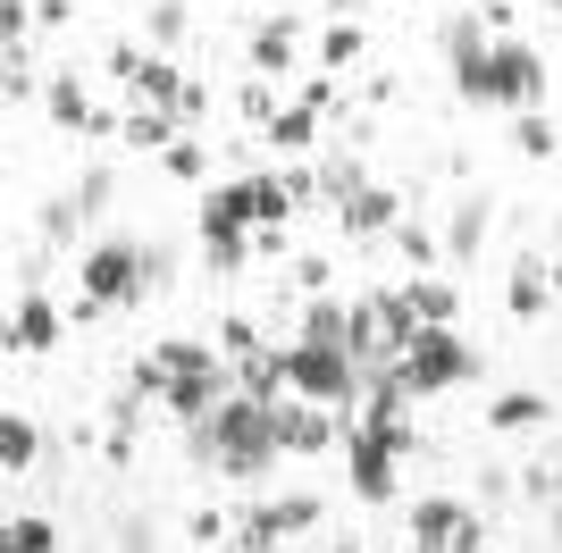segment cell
I'll return each instance as SVG.
<instances>
[{
    "instance_id": "obj_10",
    "label": "cell",
    "mask_w": 562,
    "mask_h": 553,
    "mask_svg": "<svg viewBox=\"0 0 562 553\" xmlns=\"http://www.w3.org/2000/svg\"><path fill=\"white\" fill-rule=\"evenodd\" d=\"M294 59H303V18L294 9H269V18L252 25V76H294Z\"/></svg>"
},
{
    "instance_id": "obj_19",
    "label": "cell",
    "mask_w": 562,
    "mask_h": 553,
    "mask_svg": "<svg viewBox=\"0 0 562 553\" xmlns=\"http://www.w3.org/2000/svg\"><path fill=\"white\" fill-rule=\"evenodd\" d=\"M260 143H269V151H285V160H303L311 143H319V110H303V101H285V110L269 117V126H260Z\"/></svg>"
},
{
    "instance_id": "obj_24",
    "label": "cell",
    "mask_w": 562,
    "mask_h": 553,
    "mask_svg": "<svg viewBox=\"0 0 562 553\" xmlns=\"http://www.w3.org/2000/svg\"><path fill=\"white\" fill-rule=\"evenodd\" d=\"M311 177H319V202H352V193L370 184V177H361V151H352V143H345V151H328Z\"/></svg>"
},
{
    "instance_id": "obj_39",
    "label": "cell",
    "mask_w": 562,
    "mask_h": 553,
    "mask_svg": "<svg viewBox=\"0 0 562 553\" xmlns=\"http://www.w3.org/2000/svg\"><path fill=\"white\" fill-rule=\"evenodd\" d=\"M260 352V327L252 319H218V361H252Z\"/></svg>"
},
{
    "instance_id": "obj_34",
    "label": "cell",
    "mask_w": 562,
    "mask_h": 553,
    "mask_svg": "<svg viewBox=\"0 0 562 553\" xmlns=\"http://www.w3.org/2000/svg\"><path fill=\"white\" fill-rule=\"evenodd\" d=\"M395 244H403V260H412V269H420V276L437 269V252H446V244H437V235H428L420 218H395Z\"/></svg>"
},
{
    "instance_id": "obj_1",
    "label": "cell",
    "mask_w": 562,
    "mask_h": 553,
    "mask_svg": "<svg viewBox=\"0 0 562 553\" xmlns=\"http://www.w3.org/2000/svg\"><path fill=\"white\" fill-rule=\"evenodd\" d=\"M193 461H211L218 478H260L269 461H278V437H269V403L252 394H227L211 419H193Z\"/></svg>"
},
{
    "instance_id": "obj_11",
    "label": "cell",
    "mask_w": 562,
    "mask_h": 553,
    "mask_svg": "<svg viewBox=\"0 0 562 553\" xmlns=\"http://www.w3.org/2000/svg\"><path fill=\"white\" fill-rule=\"evenodd\" d=\"M269 437H278V453H328L336 419L311 411V403H269Z\"/></svg>"
},
{
    "instance_id": "obj_17",
    "label": "cell",
    "mask_w": 562,
    "mask_h": 553,
    "mask_svg": "<svg viewBox=\"0 0 562 553\" xmlns=\"http://www.w3.org/2000/svg\"><path fill=\"white\" fill-rule=\"evenodd\" d=\"M202 227H260V193H252V177L211 184V193H202Z\"/></svg>"
},
{
    "instance_id": "obj_18",
    "label": "cell",
    "mask_w": 562,
    "mask_h": 553,
    "mask_svg": "<svg viewBox=\"0 0 562 553\" xmlns=\"http://www.w3.org/2000/svg\"><path fill=\"white\" fill-rule=\"evenodd\" d=\"M235 394H252V403H285V394H294V386H285V352L260 345L252 361H235Z\"/></svg>"
},
{
    "instance_id": "obj_50",
    "label": "cell",
    "mask_w": 562,
    "mask_h": 553,
    "mask_svg": "<svg viewBox=\"0 0 562 553\" xmlns=\"http://www.w3.org/2000/svg\"><path fill=\"white\" fill-rule=\"evenodd\" d=\"M554 294H562V260H554Z\"/></svg>"
},
{
    "instance_id": "obj_21",
    "label": "cell",
    "mask_w": 562,
    "mask_h": 553,
    "mask_svg": "<svg viewBox=\"0 0 562 553\" xmlns=\"http://www.w3.org/2000/svg\"><path fill=\"white\" fill-rule=\"evenodd\" d=\"M303 345H336V352H345V345H352V302L311 294V311H303Z\"/></svg>"
},
{
    "instance_id": "obj_43",
    "label": "cell",
    "mask_w": 562,
    "mask_h": 553,
    "mask_svg": "<svg viewBox=\"0 0 562 553\" xmlns=\"http://www.w3.org/2000/svg\"><path fill=\"white\" fill-rule=\"evenodd\" d=\"M294 101H303V110H319V117H328V110H336V76H311V84L294 92Z\"/></svg>"
},
{
    "instance_id": "obj_48",
    "label": "cell",
    "mask_w": 562,
    "mask_h": 553,
    "mask_svg": "<svg viewBox=\"0 0 562 553\" xmlns=\"http://www.w3.org/2000/svg\"><path fill=\"white\" fill-rule=\"evenodd\" d=\"M328 9H336V18H352V9H370V0H328Z\"/></svg>"
},
{
    "instance_id": "obj_5",
    "label": "cell",
    "mask_w": 562,
    "mask_h": 553,
    "mask_svg": "<svg viewBox=\"0 0 562 553\" xmlns=\"http://www.w3.org/2000/svg\"><path fill=\"white\" fill-rule=\"evenodd\" d=\"M336 444H345V453H352V495H361V504H395V444H386V437H370V428H361V419H336Z\"/></svg>"
},
{
    "instance_id": "obj_14",
    "label": "cell",
    "mask_w": 562,
    "mask_h": 553,
    "mask_svg": "<svg viewBox=\"0 0 562 553\" xmlns=\"http://www.w3.org/2000/svg\"><path fill=\"white\" fill-rule=\"evenodd\" d=\"M462 520H470L462 504H446V495H420V504H412V545H420V553H453Z\"/></svg>"
},
{
    "instance_id": "obj_23",
    "label": "cell",
    "mask_w": 562,
    "mask_h": 553,
    "mask_svg": "<svg viewBox=\"0 0 562 553\" xmlns=\"http://www.w3.org/2000/svg\"><path fill=\"white\" fill-rule=\"evenodd\" d=\"M403 302H412V319H420V327H453V302H462V294H453L446 276H412Z\"/></svg>"
},
{
    "instance_id": "obj_31",
    "label": "cell",
    "mask_w": 562,
    "mask_h": 553,
    "mask_svg": "<svg viewBox=\"0 0 562 553\" xmlns=\"http://www.w3.org/2000/svg\"><path fill=\"white\" fill-rule=\"evenodd\" d=\"M43 453V437H34V419H18V411H0V461L9 470H25V461Z\"/></svg>"
},
{
    "instance_id": "obj_29",
    "label": "cell",
    "mask_w": 562,
    "mask_h": 553,
    "mask_svg": "<svg viewBox=\"0 0 562 553\" xmlns=\"http://www.w3.org/2000/svg\"><path fill=\"white\" fill-rule=\"evenodd\" d=\"M513 151H520V160H554V151H562V143H554V117H546V110H520Z\"/></svg>"
},
{
    "instance_id": "obj_33",
    "label": "cell",
    "mask_w": 562,
    "mask_h": 553,
    "mask_svg": "<svg viewBox=\"0 0 562 553\" xmlns=\"http://www.w3.org/2000/svg\"><path fill=\"white\" fill-rule=\"evenodd\" d=\"M76 235H85V210H76V202H68V193H59V202H50V210H43V244H50V252H68Z\"/></svg>"
},
{
    "instance_id": "obj_52",
    "label": "cell",
    "mask_w": 562,
    "mask_h": 553,
    "mask_svg": "<svg viewBox=\"0 0 562 553\" xmlns=\"http://www.w3.org/2000/svg\"><path fill=\"white\" fill-rule=\"evenodd\" d=\"M554 9H562V0H554Z\"/></svg>"
},
{
    "instance_id": "obj_15",
    "label": "cell",
    "mask_w": 562,
    "mask_h": 553,
    "mask_svg": "<svg viewBox=\"0 0 562 553\" xmlns=\"http://www.w3.org/2000/svg\"><path fill=\"white\" fill-rule=\"evenodd\" d=\"M504 302H513V319H546V302H554V269H546L538 252L513 260V285H504Z\"/></svg>"
},
{
    "instance_id": "obj_37",
    "label": "cell",
    "mask_w": 562,
    "mask_h": 553,
    "mask_svg": "<svg viewBox=\"0 0 562 553\" xmlns=\"http://www.w3.org/2000/svg\"><path fill=\"white\" fill-rule=\"evenodd\" d=\"M186 25H193V9H186V0H151V43H186Z\"/></svg>"
},
{
    "instance_id": "obj_41",
    "label": "cell",
    "mask_w": 562,
    "mask_h": 553,
    "mask_svg": "<svg viewBox=\"0 0 562 553\" xmlns=\"http://www.w3.org/2000/svg\"><path fill=\"white\" fill-rule=\"evenodd\" d=\"M143 294H151V285H168V276H177V252H168V244H143Z\"/></svg>"
},
{
    "instance_id": "obj_25",
    "label": "cell",
    "mask_w": 562,
    "mask_h": 553,
    "mask_svg": "<svg viewBox=\"0 0 562 553\" xmlns=\"http://www.w3.org/2000/svg\"><path fill=\"white\" fill-rule=\"evenodd\" d=\"M546 411H554V403H546V394L513 386V394H495V403H487V428H504V437H513V428H538Z\"/></svg>"
},
{
    "instance_id": "obj_13",
    "label": "cell",
    "mask_w": 562,
    "mask_h": 553,
    "mask_svg": "<svg viewBox=\"0 0 562 553\" xmlns=\"http://www.w3.org/2000/svg\"><path fill=\"white\" fill-rule=\"evenodd\" d=\"M43 110L59 117L68 135H117V117H110V110H93V101H85V84H76V76H50V84H43Z\"/></svg>"
},
{
    "instance_id": "obj_9",
    "label": "cell",
    "mask_w": 562,
    "mask_h": 553,
    "mask_svg": "<svg viewBox=\"0 0 562 553\" xmlns=\"http://www.w3.org/2000/svg\"><path fill=\"white\" fill-rule=\"evenodd\" d=\"M446 59H453V92H462L470 110H487V18L479 9L446 18Z\"/></svg>"
},
{
    "instance_id": "obj_35",
    "label": "cell",
    "mask_w": 562,
    "mask_h": 553,
    "mask_svg": "<svg viewBox=\"0 0 562 553\" xmlns=\"http://www.w3.org/2000/svg\"><path fill=\"white\" fill-rule=\"evenodd\" d=\"M0 545H9V553H50L59 529H50V520H0Z\"/></svg>"
},
{
    "instance_id": "obj_28",
    "label": "cell",
    "mask_w": 562,
    "mask_h": 553,
    "mask_svg": "<svg viewBox=\"0 0 562 553\" xmlns=\"http://www.w3.org/2000/svg\"><path fill=\"white\" fill-rule=\"evenodd\" d=\"M202 252H211V269H218V276L244 269V260H252V227H202Z\"/></svg>"
},
{
    "instance_id": "obj_26",
    "label": "cell",
    "mask_w": 562,
    "mask_h": 553,
    "mask_svg": "<svg viewBox=\"0 0 562 553\" xmlns=\"http://www.w3.org/2000/svg\"><path fill=\"white\" fill-rule=\"evenodd\" d=\"M186 135L168 110H135V117H117V143H135V151H168V143Z\"/></svg>"
},
{
    "instance_id": "obj_36",
    "label": "cell",
    "mask_w": 562,
    "mask_h": 553,
    "mask_svg": "<svg viewBox=\"0 0 562 553\" xmlns=\"http://www.w3.org/2000/svg\"><path fill=\"white\" fill-rule=\"evenodd\" d=\"M269 520H278V537L319 529V495H285V504H269Z\"/></svg>"
},
{
    "instance_id": "obj_3",
    "label": "cell",
    "mask_w": 562,
    "mask_h": 553,
    "mask_svg": "<svg viewBox=\"0 0 562 553\" xmlns=\"http://www.w3.org/2000/svg\"><path fill=\"white\" fill-rule=\"evenodd\" d=\"M285 386L303 394V403H361L378 386V369H361L336 345H285Z\"/></svg>"
},
{
    "instance_id": "obj_2",
    "label": "cell",
    "mask_w": 562,
    "mask_h": 553,
    "mask_svg": "<svg viewBox=\"0 0 562 553\" xmlns=\"http://www.w3.org/2000/svg\"><path fill=\"white\" fill-rule=\"evenodd\" d=\"M470 369H479V352H470L453 327H420V336L403 345V361L386 369V386L412 403V394H446V386H462Z\"/></svg>"
},
{
    "instance_id": "obj_42",
    "label": "cell",
    "mask_w": 562,
    "mask_h": 553,
    "mask_svg": "<svg viewBox=\"0 0 562 553\" xmlns=\"http://www.w3.org/2000/svg\"><path fill=\"white\" fill-rule=\"evenodd\" d=\"M328 276H336L328 260H294V294H303V302H311V294H328Z\"/></svg>"
},
{
    "instance_id": "obj_51",
    "label": "cell",
    "mask_w": 562,
    "mask_h": 553,
    "mask_svg": "<svg viewBox=\"0 0 562 553\" xmlns=\"http://www.w3.org/2000/svg\"><path fill=\"white\" fill-rule=\"evenodd\" d=\"M412 9H420V0H412Z\"/></svg>"
},
{
    "instance_id": "obj_4",
    "label": "cell",
    "mask_w": 562,
    "mask_h": 553,
    "mask_svg": "<svg viewBox=\"0 0 562 553\" xmlns=\"http://www.w3.org/2000/svg\"><path fill=\"white\" fill-rule=\"evenodd\" d=\"M487 110H546V59L529 43H487Z\"/></svg>"
},
{
    "instance_id": "obj_38",
    "label": "cell",
    "mask_w": 562,
    "mask_h": 553,
    "mask_svg": "<svg viewBox=\"0 0 562 553\" xmlns=\"http://www.w3.org/2000/svg\"><path fill=\"white\" fill-rule=\"evenodd\" d=\"M110 193H117V177H110V168H85V177H76V184H68V202H76V210H85V218H93V210H101V202H110Z\"/></svg>"
},
{
    "instance_id": "obj_27",
    "label": "cell",
    "mask_w": 562,
    "mask_h": 553,
    "mask_svg": "<svg viewBox=\"0 0 562 553\" xmlns=\"http://www.w3.org/2000/svg\"><path fill=\"white\" fill-rule=\"evenodd\" d=\"M352 59H361V18H336L328 34H319V76H345Z\"/></svg>"
},
{
    "instance_id": "obj_32",
    "label": "cell",
    "mask_w": 562,
    "mask_h": 553,
    "mask_svg": "<svg viewBox=\"0 0 562 553\" xmlns=\"http://www.w3.org/2000/svg\"><path fill=\"white\" fill-rule=\"evenodd\" d=\"M235 545H244V553H278L285 545V537H278V520H269V504H252V511H244V520H235Z\"/></svg>"
},
{
    "instance_id": "obj_22",
    "label": "cell",
    "mask_w": 562,
    "mask_h": 553,
    "mask_svg": "<svg viewBox=\"0 0 562 553\" xmlns=\"http://www.w3.org/2000/svg\"><path fill=\"white\" fill-rule=\"evenodd\" d=\"M370 319H378V345H386V361H403V345L420 336L412 302H403V294H370Z\"/></svg>"
},
{
    "instance_id": "obj_40",
    "label": "cell",
    "mask_w": 562,
    "mask_h": 553,
    "mask_svg": "<svg viewBox=\"0 0 562 553\" xmlns=\"http://www.w3.org/2000/svg\"><path fill=\"white\" fill-rule=\"evenodd\" d=\"M25 25H34V0H0V50H25Z\"/></svg>"
},
{
    "instance_id": "obj_30",
    "label": "cell",
    "mask_w": 562,
    "mask_h": 553,
    "mask_svg": "<svg viewBox=\"0 0 562 553\" xmlns=\"http://www.w3.org/2000/svg\"><path fill=\"white\" fill-rule=\"evenodd\" d=\"M160 168H168L177 184H211V143H186V135H177V143L160 151Z\"/></svg>"
},
{
    "instance_id": "obj_20",
    "label": "cell",
    "mask_w": 562,
    "mask_h": 553,
    "mask_svg": "<svg viewBox=\"0 0 562 553\" xmlns=\"http://www.w3.org/2000/svg\"><path fill=\"white\" fill-rule=\"evenodd\" d=\"M487 218H495L487 193H470V202L453 210V227H446V260H453V269H470V260H479V244H487Z\"/></svg>"
},
{
    "instance_id": "obj_47",
    "label": "cell",
    "mask_w": 562,
    "mask_h": 553,
    "mask_svg": "<svg viewBox=\"0 0 562 553\" xmlns=\"http://www.w3.org/2000/svg\"><path fill=\"white\" fill-rule=\"evenodd\" d=\"M546 486H554V495H562V453H554V461H546ZM554 495H546V504H554Z\"/></svg>"
},
{
    "instance_id": "obj_6",
    "label": "cell",
    "mask_w": 562,
    "mask_h": 553,
    "mask_svg": "<svg viewBox=\"0 0 562 553\" xmlns=\"http://www.w3.org/2000/svg\"><path fill=\"white\" fill-rule=\"evenodd\" d=\"M110 68L126 76L135 110H168V117H177V101H186V84H193V76L177 68L168 50H151V59H143V50H126V43H117V50H110Z\"/></svg>"
},
{
    "instance_id": "obj_49",
    "label": "cell",
    "mask_w": 562,
    "mask_h": 553,
    "mask_svg": "<svg viewBox=\"0 0 562 553\" xmlns=\"http://www.w3.org/2000/svg\"><path fill=\"white\" fill-rule=\"evenodd\" d=\"M0 92H9V50H0Z\"/></svg>"
},
{
    "instance_id": "obj_8",
    "label": "cell",
    "mask_w": 562,
    "mask_h": 553,
    "mask_svg": "<svg viewBox=\"0 0 562 553\" xmlns=\"http://www.w3.org/2000/svg\"><path fill=\"white\" fill-rule=\"evenodd\" d=\"M85 302H101V311L143 302V260H135V244H93V252H85Z\"/></svg>"
},
{
    "instance_id": "obj_46",
    "label": "cell",
    "mask_w": 562,
    "mask_h": 553,
    "mask_svg": "<svg viewBox=\"0 0 562 553\" xmlns=\"http://www.w3.org/2000/svg\"><path fill=\"white\" fill-rule=\"evenodd\" d=\"M546 537H554V553H562V495H554V511H546Z\"/></svg>"
},
{
    "instance_id": "obj_45",
    "label": "cell",
    "mask_w": 562,
    "mask_h": 553,
    "mask_svg": "<svg viewBox=\"0 0 562 553\" xmlns=\"http://www.w3.org/2000/svg\"><path fill=\"white\" fill-rule=\"evenodd\" d=\"M126 553H151V529H143V520H126Z\"/></svg>"
},
{
    "instance_id": "obj_16",
    "label": "cell",
    "mask_w": 562,
    "mask_h": 553,
    "mask_svg": "<svg viewBox=\"0 0 562 553\" xmlns=\"http://www.w3.org/2000/svg\"><path fill=\"white\" fill-rule=\"evenodd\" d=\"M9 345H18V352H50V345H59V311H50V294H34V285L18 294V319H9Z\"/></svg>"
},
{
    "instance_id": "obj_12",
    "label": "cell",
    "mask_w": 562,
    "mask_h": 553,
    "mask_svg": "<svg viewBox=\"0 0 562 553\" xmlns=\"http://www.w3.org/2000/svg\"><path fill=\"white\" fill-rule=\"evenodd\" d=\"M395 218H403V202L386 193V184H361L352 202H336V227H345L352 244H370V235H395Z\"/></svg>"
},
{
    "instance_id": "obj_7",
    "label": "cell",
    "mask_w": 562,
    "mask_h": 553,
    "mask_svg": "<svg viewBox=\"0 0 562 553\" xmlns=\"http://www.w3.org/2000/svg\"><path fill=\"white\" fill-rule=\"evenodd\" d=\"M218 369H235V361H218V345H193V336H160V345L135 361V394H151V403H160V377H218Z\"/></svg>"
},
{
    "instance_id": "obj_44",
    "label": "cell",
    "mask_w": 562,
    "mask_h": 553,
    "mask_svg": "<svg viewBox=\"0 0 562 553\" xmlns=\"http://www.w3.org/2000/svg\"><path fill=\"white\" fill-rule=\"evenodd\" d=\"M76 18V0H34V25H68Z\"/></svg>"
}]
</instances>
